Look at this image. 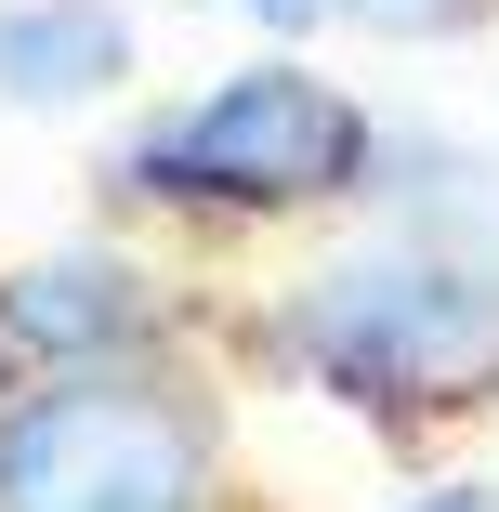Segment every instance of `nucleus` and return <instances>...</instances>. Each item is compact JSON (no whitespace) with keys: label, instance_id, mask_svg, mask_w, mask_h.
<instances>
[{"label":"nucleus","instance_id":"2","mask_svg":"<svg viewBox=\"0 0 499 512\" xmlns=\"http://www.w3.org/2000/svg\"><path fill=\"white\" fill-rule=\"evenodd\" d=\"M381 171V119L355 92H329L316 66H237L211 92H184L171 119H145L106 184L145 197V211H211V224H276V211H329V197H368Z\"/></svg>","mask_w":499,"mask_h":512},{"label":"nucleus","instance_id":"4","mask_svg":"<svg viewBox=\"0 0 499 512\" xmlns=\"http://www.w3.org/2000/svg\"><path fill=\"white\" fill-rule=\"evenodd\" d=\"M0 342H14V368H40V381L53 368H145L158 289L119 250H40V263L0 276Z\"/></svg>","mask_w":499,"mask_h":512},{"label":"nucleus","instance_id":"5","mask_svg":"<svg viewBox=\"0 0 499 512\" xmlns=\"http://www.w3.org/2000/svg\"><path fill=\"white\" fill-rule=\"evenodd\" d=\"M132 0H0V106L66 119L132 79Z\"/></svg>","mask_w":499,"mask_h":512},{"label":"nucleus","instance_id":"1","mask_svg":"<svg viewBox=\"0 0 499 512\" xmlns=\"http://www.w3.org/2000/svg\"><path fill=\"white\" fill-rule=\"evenodd\" d=\"M276 355L316 394L368 421H421V407H486L499 394V250L460 237H394L368 224L276 302Z\"/></svg>","mask_w":499,"mask_h":512},{"label":"nucleus","instance_id":"3","mask_svg":"<svg viewBox=\"0 0 499 512\" xmlns=\"http://www.w3.org/2000/svg\"><path fill=\"white\" fill-rule=\"evenodd\" d=\"M0 512H224V434L158 368H53L0 407Z\"/></svg>","mask_w":499,"mask_h":512},{"label":"nucleus","instance_id":"8","mask_svg":"<svg viewBox=\"0 0 499 512\" xmlns=\"http://www.w3.org/2000/svg\"><path fill=\"white\" fill-rule=\"evenodd\" d=\"M250 27H276V40H303V27H329V0H237Z\"/></svg>","mask_w":499,"mask_h":512},{"label":"nucleus","instance_id":"9","mask_svg":"<svg viewBox=\"0 0 499 512\" xmlns=\"http://www.w3.org/2000/svg\"><path fill=\"white\" fill-rule=\"evenodd\" d=\"M0 407H14V342H0Z\"/></svg>","mask_w":499,"mask_h":512},{"label":"nucleus","instance_id":"7","mask_svg":"<svg viewBox=\"0 0 499 512\" xmlns=\"http://www.w3.org/2000/svg\"><path fill=\"white\" fill-rule=\"evenodd\" d=\"M408 512H499V486H486V473H434Z\"/></svg>","mask_w":499,"mask_h":512},{"label":"nucleus","instance_id":"6","mask_svg":"<svg viewBox=\"0 0 499 512\" xmlns=\"http://www.w3.org/2000/svg\"><path fill=\"white\" fill-rule=\"evenodd\" d=\"M342 27H381V40H447V27H473L486 0H329Z\"/></svg>","mask_w":499,"mask_h":512}]
</instances>
